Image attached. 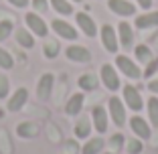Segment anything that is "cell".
<instances>
[{
	"label": "cell",
	"instance_id": "obj_1",
	"mask_svg": "<svg viewBox=\"0 0 158 154\" xmlns=\"http://www.w3.org/2000/svg\"><path fill=\"white\" fill-rule=\"evenodd\" d=\"M107 114H110V118H112V124L118 128H124L126 126V103L122 98H116V95H112L110 98V102H107Z\"/></svg>",
	"mask_w": 158,
	"mask_h": 154
},
{
	"label": "cell",
	"instance_id": "obj_2",
	"mask_svg": "<svg viewBox=\"0 0 158 154\" xmlns=\"http://www.w3.org/2000/svg\"><path fill=\"white\" fill-rule=\"evenodd\" d=\"M122 94H124V103L128 107H130L132 112H142V107H144V99H142V95H140V89L136 87V85H124V89H122Z\"/></svg>",
	"mask_w": 158,
	"mask_h": 154
},
{
	"label": "cell",
	"instance_id": "obj_3",
	"mask_svg": "<svg viewBox=\"0 0 158 154\" xmlns=\"http://www.w3.org/2000/svg\"><path fill=\"white\" fill-rule=\"evenodd\" d=\"M116 67L122 71V73L128 77V79H140L142 77V71H140V67L136 65V61H132L128 55H118L116 57Z\"/></svg>",
	"mask_w": 158,
	"mask_h": 154
},
{
	"label": "cell",
	"instance_id": "obj_4",
	"mask_svg": "<svg viewBox=\"0 0 158 154\" xmlns=\"http://www.w3.org/2000/svg\"><path fill=\"white\" fill-rule=\"evenodd\" d=\"M99 37H102V45L107 53H118L120 49V41H118V35L114 31L112 24H103L102 31H99Z\"/></svg>",
	"mask_w": 158,
	"mask_h": 154
},
{
	"label": "cell",
	"instance_id": "obj_5",
	"mask_svg": "<svg viewBox=\"0 0 158 154\" xmlns=\"http://www.w3.org/2000/svg\"><path fill=\"white\" fill-rule=\"evenodd\" d=\"M24 23H27L28 31L33 35H37V37L45 39L47 35H49V27H47V23L39 16L37 12H27V16H24Z\"/></svg>",
	"mask_w": 158,
	"mask_h": 154
},
{
	"label": "cell",
	"instance_id": "obj_6",
	"mask_svg": "<svg viewBox=\"0 0 158 154\" xmlns=\"http://www.w3.org/2000/svg\"><path fill=\"white\" fill-rule=\"evenodd\" d=\"M51 28L57 33V37H61L63 41H75L77 39V28L63 19H55L51 23Z\"/></svg>",
	"mask_w": 158,
	"mask_h": 154
},
{
	"label": "cell",
	"instance_id": "obj_7",
	"mask_svg": "<svg viewBox=\"0 0 158 154\" xmlns=\"http://www.w3.org/2000/svg\"><path fill=\"white\" fill-rule=\"evenodd\" d=\"M91 120H93V128L98 134H106L107 132V124H110V114L103 106H93L91 110Z\"/></svg>",
	"mask_w": 158,
	"mask_h": 154
},
{
	"label": "cell",
	"instance_id": "obj_8",
	"mask_svg": "<svg viewBox=\"0 0 158 154\" xmlns=\"http://www.w3.org/2000/svg\"><path fill=\"white\" fill-rule=\"evenodd\" d=\"M99 77H102V83L106 85V89H110V91H118L120 89V77H118L116 69H114L110 63H106V65H102V71H99Z\"/></svg>",
	"mask_w": 158,
	"mask_h": 154
},
{
	"label": "cell",
	"instance_id": "obj_9",
	"mask_svg": "<svg viewBox=\"0 0 158 154\" xmlns=\"http://www.w3.org/2000/svg\"><path fill=\"white\" fill-rule=\"evenodd\" d=\"M130 128L136 134V138H140V140H148L150 136H152V126L140 116H132L130 118Z\"/></svg>",
	"mask_w": 158,
	"mask_h": 154
},
{
	"label": "cell",
	"instance_id": "obj_10",
	"mask_svg": "<svg viewBox=\"0 0 158 154\" xmlns=\"http://www.w3.org/2000/svg\"><path fill=\"white\" fill-rule=\"evenodd\" d=\"M27 102H28V89L19 87V89H14V94L10 95L8 103H6V110H8V112H20V110L27 106Z\"/></svg>",
	"mask_w": 158,
	"mask_h": 154
},
{
	"label": "cell",
	"instance_id": "obj_11",
	"mask_svg": "<svg viewBox=\"0 0 158 154\" xmlns=\"http://www.w3.org/2000/svg\"><path fill=\"white\" fill-rule=\"evenodd\" d=\"M65 57L73 63H89L91 61V53L89 49L81 47V45H71V47L65 49Z\"/></svg>",
	"mask_w": 158,
	"mask_h": 154
},
{
	"label": "cell",
	"instance_id": "obj_12",
	"mask_svg": "<svg viewBox=\"0 0 158 154\" xmlns=\"http://www.w3.org/2000/svg\"><path fill=\"white\" fill-rule=\"evenodd\" d=\"M75 23L79 24V28L83 31L85 37H95L98 35V24H95V20L87 12H77L75 14Z\"/></svg>",
	"mask_w": 158,
	"mask_h": 154
},
{
	"label": "cell",
	"instance_id": "obj_13",
	"mask_svg": "<svg viewBox=\"0 0 158 154\" xmlns=\"http://www.w3.org/2000/svg\"><path fill=\"white\" fill-rule=\"evenodd\" d=\"M107 8L118 16H134L136 6L128 0H107Z\"/></svg>",
	"mask_w": 158,
	"mask_h": 154
},
{
	"label": "cell",
	"instance_id": "obj_14",
	"mask_svg": "<svg viewBox=\"0 0 158 154\" xmlns=\"http://www.w3.org/2000/svg\"><path fill=\"white\" fill-rule=\"evenodd\" d=\"M118 41H120V47L124 49H132V45H134V31L126 20L118 24Z\"/></svg>",
	"mask_w": 158,
	"mask_h": 154
},
{
	"label": "cell",
	"instance_id": "obj_15",
	"mask_svg": "<svg viewBox=\"0 0 158 154\" xmlns=\"http://www.w3.org/2000/svg\"><path fill=\"white\" fill-rule=\"evenodd\" d=\"M53 85H55V75H53V73H45L41 79H39V85H37V98L45 102V99L51 95Z\"/></svg>",
	"mask_w": 158,
	"mask_h": 154
},
{
	"label": "cell",
	"instance_id": "obj_16",
	"mask_svg": "<svg viewBox=\"0 0 158 154\" xmlns=\"http://www.w3.org/2000/svg\"><path fill=\"white\" fill-rule=\"evenodd\" d=\"M136 28H140V31H146V28H154L158 27V10H154V12H144L140 14L138 19H136Z\"/></svg>",
	"mask_w": 158,
	"mask_h": 154
},
{
	"label": "cell",
	"instance_id": "obj_17",
	"mask_svg": "<svg viewBox=\"0 0 158 154\" xmlns=\"http://www.w3.org/2000/svg\"><path fill=\"white\" fill-rule=\"evenodd\" d=\"M103 146H106V140L102 136H95V138H87V142L81 148V154H102Z\"/></svg>",
	"mask_w": 158,
	"mask_h": 154
},
{
	"label": "cell",
	"instance_id": "obj_18",
	"mask_svg": "<svg viewBox=\"0 0 158 154\" xmlns=\"http://www.w3.org/2000/svg\"><path fill=\"white\" fill-rule=\"evenodd\" d=\"M77 85L83 89V91H93V89H98L99 79H98V75H95V73H83L77 79Z\"/></svg>",
	"mask_w": 158,
	"mask_h": 154
},
{
	"label": "cell",
	"instance_id": "obj_19",
	"mask_svg": "<svg viewBox=\"0 0 158 154\" xmlns=\"http://www.w3.org/2000/svg\"><path fill=\"white\" fill-rule=\"evenodd\" d=\"M83 102H85L83 94L71 95V99L67 102V106H65V114H67V116H77V114L81 112V107H83Z\"/></svg>",
	"mask_w": 158,
	"mask_h": 154
},
{
	"label": "cell",
	"instance_id": "obj_20",
	"mask_svg": "<svg viewBox=\"0 0 158 154\" xmlns=\"http://www.w3.org/2000/svg\"><path fill=\"white\" fill-rule=\"evenodd\" d=\"M16 134H19V138H35L39 134V128L33 122H20L16 126Z\"/></svg>",
	"mask_w": 158,
	"mask_h": 154
},
{
	"label": "cell",
	"instance_id": "obj_21",
	"mask_svg": "<svg viewBox=\"0 0 158 154\" xmlns=\"http://www.w3.org/2000/svg\"><path fill=\"white\" fill-rule=\"evenodd\" d=\"M146 110H148V122L150 126L158 128V98L152 95V98L146 102Z\"/></svg>",
	"mask_w": 158,
	"mask_h": 154
},
{
	"label": "cell",
	"instance_id": "obj_22",
	"mask_svg": "<svg viewBox=\"0 0 158 154\" xmlns=\"http://www.w3.org/2000/svg\"><path fill=\"white\" fill-rule=\"evenodd\" d=\"M73 132H75V136H77L79 140L89 138V134H91V124H89V120H79L77 124H75Z\"/></svg>",
	"mask_w": 158,
	"mask_h": 154
},
{
	"label": "cell",
	"instance_id": "obj_23",
	"mask_svg": "<svg viewBox=\"0 0 158 154\" xmlns=\"http://www.w3.org/2000/svg\"><path fill=\"white\" fill-rule=\"evenodd\" d=\"M51 6H53V10H57V12L63 14V16L73 14V6H71L69 0H51Z\"/></svg>",
	"mask_w": 158,
	"mask_h": 154
},
{
	"label": "cell",
	"instance_id": "obj_24",
	"mask_svg": "<svg viewBox=\"0 0 158 154\" xmlns=\"http://www.w3.org/2000/svg\"><path fill=\"white\" fill-rule=\"evenodd\" d=\"M16 41H19L20 47L24 49H33L35 47V39L28 31H16Z\"/></svg>",
	"mask_w": 158,
	"mask_h": 154
},
{
	"label": "cell",
	"instance_id": "obj_25",
	"mask_svg": "<svg viewBox=\"0 0 158 154\" xmlns=\"http://www.w3.org/2000/svg\"><path fill=\"white\" fill-rule=\"evenodd\" d=\"M134 55L140 63H148V61L152 59V51H150L148 45H138V47L134 49Z\"/></svg>",
	"mask_w": 158,
	"mask_h": 154
},
{
	"label": "cell",
	"instance_id": "obj_26",
	"mask_svg": "<svg viewBox=\"0 0 158 154\" xmlns=\"http://www.w3.org/2000/svg\"><path fill=\"white\" fill-rule=\"evenodd\" d=\"M126 150H128V154H140L144 150V142L140 140V138H130V140L126 142Z\"/></svg>",
	"mask_w": 158,
	"mask_h": 154
},
{
	"label": "cell",
	"instance_id": "obj_27",
	"mask_svg": "<svg viewBox=\"0 0 158 154\" xmlns=\"http://www.w3.org/2000/svg\"><path fill=\"white\" fill-rule=\"evenodd\" d=\"M124 144H126V140H124V134H114L112 138H110V148H112V152H120L122 148H124Z\"/></svg>",
	"mask_w": 158,
	"mask_h": 154
},
{
	"label": "cell",
	"instance_id": "obj_28",
	"mask_svg": "<svg viewBox=\"0 0 158 154\" xmlns=\"http://www.w3.org/2000/svg\"><path fill=\"white\" fill-rule=\"evenodd\" d=\"M43 51H45L47 59H55L57 53H59V43L57 41H47L45 47H43Z\"/></svg>",
	"mask_w": 158,
	"mask_h": 154
},
{
	"label": "cell",
	"instance_id": "obj_29",
	"mask_svg": "<svg viewBox=\"0 0 158 154\" xmlns=\"http://www.w3.org/2000/svg\"><path fill=\"white\" fill-rule=\"evenodd\" d=\"M12 65H14V59L10 57V53L0 47V69H12Z\"/></svg>",
	"mask_w": 158,
	"mask_h": 154
},
{
	"label": "cell",
	"instance_id": "obj_30",
	"mask_svg": "<svg viewBox=\"0 0 158 154\" xmlns=\"http://www.w3.org/2000/svg\"><path fill=\"white\" fill-rule=\"evenodd\" d=\"M12 28H14L12 20H0V41H6L12 33Z\"/></svg>",
	"mask_w": 158,
	"mask_h": 154
},
{
	"label": "cell",
	"instance_id": "obj_31",
	"mask_svg": "<svg viewBox=\"0 0 158 154\" xmlns=\"http://www.w3.org/2000/svg\"><path fill=\"white\" fill-rule=\"evenodd\" d=\"M156 69H158V57L156 59H150L148 63H146V67H144V77L148 79V77H152L154 73H156Z\"/></svg>",
	"mask_w": 158,
	"mask_h": 154
},
{
	"label": "cell",
	"instance_id": "obj_32",
	"mask_svg": "<svg viewBox=\"0 0 158 154\" xmlns=\"http://www.w3.org/2000/svg\"><path fill=\"white\" fill-rule=\"evenodd\" d=\"M10 91V85H8V79H6L4 75H0V99H4Z\"/></svg>",
	"mask_w": 158,
	"mask_h": 154
},
{
	"label": "cell",
	"instance_id": "obj_33",
	"mask_svg": "<svg viewBox=\"0 0 158 154\" xmlns=\"http://www.w3.org/2000/svg\"><path fill=\"white\" fill-rule=\"evenodd\" d=\"M33 8L39 10V12L47 10V0H33Z\"/></svg>",
	"mask_w": 158,
	"mask_h": 154
},
{
	"label": "cell",
	"instance_id": "obj_34",
	"mask_svg": "<svg viewBox=\"0 0 158 154\" xmlns=\"http://www.w3.org/2000/svg\"><path fill=\"white\" fill-rule=\"evenodd\" d=\"M8 4H12L14 8H27L28 0H8Z\"/></svg>",
	"mask_w": 158,
	"mask_h": 154
},
{
	"label": "cell",
	"instance_id": "obj_35",
	"mask_svg": "<svg viewBox=\"0 0 158 154\" xmlns=\"http://www.w3.org/2000/svg\"><path fill=\"white\" fill-rule=\"evenodd\" d=\"M140 4V8H144V10H148V8H152V0H136Z\"/></svg>",
	"mask_w": 158,
	"mask_h": 154
},
{
	"label": "cell",
	"instance_id": "obj_36",
	"mask_svg": "<svg viewBox=\"0 0 158 154\" xmlns=\"http://www.w3.org/2000/svg\"><path fill=\"white\" fill-rule=\"evenodd\" d=\"M148 89H150V91H152L154 95H158V79L150 81V83H148Z\"/></svg>",
	"mask_w": 158,
	"mask_h": 154
},
{
	"label": "cell",
	"instance_id": "obj_37",
	"mask_svg": "<svg viewBox=\"0 0 158 154\" xmlns=\"http://www.w3.org/2000/svg\"><path fill=\"white\" fill-rule=\"evenodd\" d=\"M102 154H116V152H112V150H110V152H102Z\"/></svg>",
	"mask_w": 158,
	"mask_h": 154
},
{
	"label": "cell",
	"instance_id": "obj_38",
	"mask_svg": "<svg viewBox=\"0 0 158 154\" xmlns=\"http://www.w3.org/2000/svg\"><path fill=\"white\" fill-rule=\"evenodd\" d=\"M73 2H81V0H73Z\"/></svg>",
	"mask_w": 158,
	"mask_h": 154
}]
</instances>
